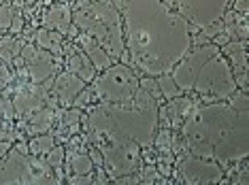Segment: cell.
Masks as SVG:
<instances>
[{"label": "cell", "mask_w": 249, "mask_h": 185, "mask_svg": "<svg viewBox=\"0 0 249 185\" xmlns=\"http://www.w3.org/2000/svg\"><path fill=\"white\" fill-rule=\"evenodd\" d=\"M113 4L122 15L126 55L145 77L168 75L192 49V30L173 2L120 0Z\"/></svg>", "instance_id": "1"}, {"label": "cell", "mask_w": 249, "mask_h": 185, "mask_svg": "<svg viewBox=\"0 0 249 185\" xmlns=\"http://www.w3.org/2000/svg\"><path fill=\"white\" fill-rule=\"evenodd\" d=\"M158 111L160 104L149 94L137 92L126 104H94L88 117L89 141L96 147L100 143L130 141L141 149L149 147L158 132Z\"/></svg>", "instance_id": "2"}, {"label": "cell", "mask_w": 249, "mask_h": 185, "mask_svg": "<svg viewBox=\"0 0 249 185\" xmlns=\"http://www.w3.org/2000/svg\"><path fill=\"white\" fill-rule=\"evenodd\" d=\"M243 109H247V92H236L228 102L196 106L181 126L188 153L213 160V147L230 132Z\"/></svg>", "instance_id": "3"}, {"label": "cell", "mask_w": 249, "mask_h": 185, "mask_svg": "<svg viewBox=\"0 0 249 185\" xmlns=\"http://www.w3.org/2000/svg\"><path fill=\"white\" fill-rule=\"evenodd\" d=\"M72 26L77 28V32L94 38L109 53L113 62L126 53L122 15L113 2H103V0L100 2H94V0L75 2Z\"/></svg>", "instance_id": "4"}, {"label": "cell", "mask_w": 249, "mask_h": 185, "mask_svg": "<svg viewBox=\"0 0 249 185\" xmlns=\"http://www.w3.org/2000/svg\"><path fill=\"white\" fill-rule=\"evenodd\" d=\"M92 87L100 104H126L139 92V72L128 64H113L96 77Z\"/></svg>", "instance_id": "5"}, {"label": "cell", "mask_w": 249, "mask_h": 185, "mask_svg": "<svg viewBox=\"0 0 249 185\" xmlns=\"http://www.w3.org/2000/svg\"><path fill=\"white\" fill-rule=\"evenodd\" d=\"M194 92L200 94V96L217 100V102H228V100L239 92L228 62L219 53L213 55L200 68V72H198V77L194 81Z\"/></svg>", "instance_id": "6"}, {"label": "cell", "mask_w": 249, "mask_h": 185, "mask_svg": "<svg viewBox=\"0 0 249 185\" xmlns=\"http://www.w3.org/2000/svg\"><path fill=\"white\" fill-rule=\"evenodd\" d=\"M100 155H103V168L107 170L113 181L126 175H134L141 168V147L130 141H122V143H100L98 147Z\"/></svg>", "instance_id": "7"}, {"label": "cell", "mask_w": 249, "mask_h": 185, "mask_svg": "<svg viewBox=\"0 0 249 185\" xmlns=\"http://www.w3.org/2000/svg\"><path fill=\"white\" fill-rule=\"evenodd\" d=\"M247 126H249V109H243L239 119L230 128V132L213 147V162L222 168L232 166L236 162H245L249 153L247 145Z\"/></svg>", "instance_id": "8"}, {"label": "cell", "mask_w": 249, "mask_h": 185, "mask_svg": "<svg viewBox=\"0 0 249 185\" xmlns=\"http://www.w3.org/2000/svg\"><path fill=\"white\" fill-rule=\"evenodd\" d=\"M175 11L188 21L190 30H205L213 26L215 21H222L224 13L228 11L226 0H183V2H173Z\"/></svg>", "instance_id": "9"}, {"label": "cell", "mask_w": 249, "mask_h": 185, "mask_svg": "<svg viewBox=\"0 0 249 185\" xmlns=\"http://www.w3.org/2000/svg\"><path fill=\"white\" fill-rule=\"evenodd\" d=\"M217 53H219V47H215L213 43H207V45H200V47H192L190 51L175 64V68L171 70V77H173L175 85L181 89V94L194 89V81H196L200 68Z\"/></svg>", "instance_id": "10"}, {"label": "cell", "mask_w": 249, "mask_h": 185, "mask_svg": "<svg viewBox=\"0 0 249 185\" xmlns=\"http://www.w3.org/2000/svg\"><path fill=\"white\" fill-rule=\"evenodd\" d=\"M179 177L188 185H213L219 183L224 177V168L215 164L213 160L196 158L192 153H181L179 155Z\"/></svg>", "instance_id": "11"}, {"label": "cell", "mask_w": 249, "mask_h": 185, "mask_svg": "<svg viewBox=\"0 0 249 185\" xmlns=\"http://www.w3.org/2000/svg\"><path fill=\"white\" fill-rule=\"evenodd\" d=\"M30 185V155L18 149H9L4 158H0V185Z\"/></svg>", "instance_id": "12"}, {"label": "cell", "mask_w": 249, "mask_h": 185, "mask_svg": "<svg viewBox=\"0 0 249 185\" xmlns=\"http://www.w3.org/2000/svg\"><path fill=\"white\" fill-rule=\"evenodd\" d=\"M64 53H66V64H69L71 75H75L77 79H81L86 85H92L94 79H96V68L92 66V62L81 53V49L71 41V43H64V47H62V55Z\"/></svg>", "instance_id": "13"}, {"label": "cell", "mask_w": 249, "mask_h": 185, "mask_svg": "<svg viewBox=\"0 0 249 185\" xmlns=\"http://www.w3.org/2000/svg\"><path fill=\"white\" fill-rule=\"evenodd\" d=\"M43 28L60 36H69L72 28V9L69 2H55L43 13Z\"/></svg>", "instance_id": "14"}, {"label": "cell", "mask_w": 249, "mask_h": 185, "mask_svg": "<svg viewBox=\"0 0 249 185\" xmlns=\"http://www.w3.org/2000/svg\"><path fill=\"white\" fill-rule=\"evenodd\" d=\"M58 64L60 62L55 60L52 53L38 49L35 60L26 66L28 77H30V83L32 85H43V83H47V81H53V77L58 75Z\"/></svg>", "instance_id": "15"}, {"label": "cell", "mask_w": 249, "mask_h": 185, "mask_svg": "<svg viewBox=\"0 0 249 185\" xmlns=\"http://www.w3.org/2000/svg\"><path fill=\"white\" fill-rule=\"evenodd\" d=\"M83 87H86V83H83L81 79H77L75 75H71L69 70L58 72V75L53 77V83H52L53 96L58 98L64 106H72L75 98L83 92Z\"/></svg>", "instance_id": "16"}, {"label": "cell", "mask_w": 249, "mask_h": 185, "mask_svg": "<svg viewBox=\"0 0 249 185\" xmlns=\"http://www.w3.org/2000/svg\"><path fill=\"white\" fill-rule=\"evenodd\" d=\"M72 43H75L77 47L81 49V53L86 55L89 62H92V66L96 68V72H105L109 66H113V60L109 58V53H107L105 49L94 41V38H89V36H86V34H81V32H79Z\"/></svg>", "instance_id": "17"}, {"label": "cell", "mask_w": 249, "mask_h": 185, "mask_svg": "<svg viewBox=\"0 0 249 185\" xmlns=\"http://www.w3.org/2000/svg\"><path fill=\"white\" fill-rule=\"evenodd\" d=\"M196 109L194 100L185 98V96H179L171 100L166 106H164V123L171 128H181L185 121V117H188L192 111Z\"/></svg>", "instance_id": "18"}, {"label": "cell", "mask_w": 249, "mask_h": 185, "mask_svg": "<svg viewBox=\"0 0 249 185\" xmlns=\"http://www.w3.org/2000/svg\"><path fill=\"white\" fill-rule=\"evenodd\" d=\"M53 121H55V111L49 109V106H43L41 111H36V113H32L28 117L26 130H28V134H32V136L47 134V132H52Z\"/></svg>", "instance_id": "19"}, {"label": "cell", "mask_w": 249, "mask_h": 185, "mask_svg": "<svg viewBox=\"0 0 249 185\" xmlns=\"http://www.w3.org/2000/svg\"><path fill=\"white\" fill-rule=\"evenodd\" d=\"M35 45L38 49H43V51L52 53L55 60H62V47H64V36L55 34V32H49L45 30V28H38V30L35 32Z\"/></svg>", "instance_id": "20"}, {"label": "cell", "mask_w": 249, "mask_h": 185, "mask_svg": "<svg viewBox=\"0 0 249 185\" xmlns=\"http://www.w3.org/2000/svg\"><path fill=\"white\" fill-rule=\"evenodd\" d=\"M66 162H69V168H71V177L92 175V170H94L92 160H89V155L83 153V151H71Z\"/></svg>", "instance_id": "21"}, {"label": "cell", "mask_w": 249, "mask_h": 185, "mask_svg": "<svg viewBox=\"0 0 249 185\" xmlns=\"http://www.w3.org/2000/svg\"><path fill=\"white\" fill-rule=\"evenodd\" d=\"M53 147H55V134L53 132L32 136L30 143H28V151H30L35 158H43V155H47Z\"/></svg>", "instance_id": "22"}, {"label": "cell", "mask_w": 249, "mask_h": 185, "mask_svg": "<svg viewBox=\"0 0 249 185\" xmlns=\"http://www.w3.org/2000/svg\"><path fill=\"white\" fill-rule=\"evenodd\" d=\"M79 126H81V111L79 109H71L64 111L60 117V136H75L79 132Z\"/></svg>", "instance_id": "23"}, {"label": "cell", "mask_w": 249, "mask_h": 185, "mask_svg": "<svg viewBox=\"0 0 249 185\" xmlns=\"http://www.w3.org/2000/svg\"><path fill=\"white\" fill-rule=\"evenodd\" d=\"M156 83H158V89H160L162 98L166 100V102H171V100L179 98V96H183V94H181V89H179L177 85H175V81H173L171 72H168V75H160V77H156Z\"/></svg>", "instance_id": "24"}, {"label": "cell", "mask_w": 249, "mask_h": 185, "mask_svg": "<svg viewBox=\"0 0 249 185\" xmlns=\"http://www.w3.org/2000/svg\"><path fill=\"white\" fill-rule=\"evenodd\" d=\"M24 45H26V41L24 38H19V36H2L0 38V51L9 53L11 58L15 60V58H19Z\"/></svg>", "instance_id": "25"}, {"label": "cell", "mask_w": 249, "mask_h": 185, "mask_svg": "<svg viewBox=\"0 0 249 185\" xmlns=\"http://www.w3.org/2000/svg\"><path fill=\"white\" fill-rule=\"evenodd\" d=\"M64 158H66V151H64V147L55 145V147L47 153V160H45V162H47L49 168H52L55 175H60V177H62V166H64Z\"/></svg>", "instance_id": "26"}, {"label": "cell", "mask_w": 249, "mask_h": 185, "mask_svg": "<svg viewBox=\"0 0 249 185\" xmlns=\"http://www.w3.org/2000/svg\"><path fill=\"white\" fill-rule=\"evenodd\" d=\"M15 13H18L15 2H0V32H9Z\"/></svg>", "instance_id": "27"}, {"label": "cell", "mask_w": 249, "mask_h": 185, "mask_svg": "<svg viewBox=\"0 0 249 185\" xmlns=\"http://www.w3.org/2000/svg\"><path fill=\"white\" fill-rule=\"evenodd\" d=\"M139 89L141 92H145V94H149L156 102H160L162 100V94H160V89H158V83H156V79H151V77H139Z\"/></svg>", "instance_id": "28"}, {"label": "cell", "mask_w": 249, "mask_h": 185, "mask_svg": "<svg viewBox=\"0 0 249 185\" xmlns=\"http://www.w3.org/2000/svg\"><path fill=\"white\" fill-rule=\"evenodd\" d=\"M94 100H96L94 87H92V85H86V87H83V92L75 98V102H72V106L81 111V109H88V106H92V104H94Z\"/></svg>", "instance_id": "29"}, {"label": "cell", "mask_w": 249, "mask_h": 185, "mask_svg": "<svg viewBox=\"0 0 249 185\" xmlns=\"http://www.w3.org/2000/svg\"><path fill=\"white\" fill-rule=\"evenodd\" d=\"M0 115H2V121L13 123V117H15L13 102H11L9 96H2V94H0Z\"/></svg>", "instance_id": "30"}, {"label": "cell", "mask_w": 249, "mask_h": 185, "mask_svg": "<svg viewBox=\"0 0 249 185\" xmlns=\"http://www.w3.org/2000/svg\"><path fill=\"white\" fill-rule=\"evenodd\" d=\"M171 141H173V132H171V128H162L160 134H158V138H154V143H156V147L158 149H171Z\"/></svg>", "instance_id": "31"}, {"label": "cell", "mask_w": 249, "mask_h": 185, "mask_svg": "<svg viewBox=\"0 0 249 185\" xmlns=\"http://www.w3.org/2000/svg\"><path fill=\"white\" fill-rule=\"evenodd\" d=\"M15 81V70H11L2 60H0V89H4L7 85Z\"/></svg>", "instance_id": "32"}, {"label": "cell", "mask_w": 249, "mask_h": 185, "mask_svg": "<svg viewBox=\"0 0 249 185\" xmlns=\"http://www.w3.org/2000/svg\"><path fill=\"white\" fill-rule=\"evenodd\" d=\"M24 30H26V19H24V15L18 11V13H15V17H13V21H11L9 32H11V36H19Z\"/></svg>", "instance_id": "33"}, {"label": "cell", "mask_w": 249, "mask_h": 185, "mask_svg": "<svg viewBox=\"0 0 249 185\" xmlns=\"http://www.w3.org/2000/svg\"><path fill=\"white\" fill-rule=\"evenodd\" d=\"M15 138V128L9 121H0V143H9Z\"/></svg>", "instance_id": "34"}, {"label": "cell", "mask_w": 249, "mask_h": 185, "mask_svg": "<svg viewBox=\"0 0 249 185\" xmlns=\"http://www.w3.org/2000/svg\"><path fill=\"white\" fill-rule=\"evenodd\" d=\"M139 175L134 172V175H126V177H120L113 181V185H139Z\"/></svg>", "instance_id": "35"}, {"label": "cell", "mask_w": 249, "mask_h": 185, "mask_svg": "<svg viewBox=\"0 0 249 185\" xmlns=\"http://www.w3.org/2000/svg\"><path fill=\"white\" fill-rule=\"evenodd\" d=\"M71 185H89L94 181V175H83V177H69Z\"/></svg>", "instance_id": "36"}, {"label": "cell", "mask_w": 249, "mask_h": 185, "mask_svg": "<svg viewBox=\"0 0 249 185\" xmlns=\"http://www.w3.org/2000/svg\"><path fill=\"white\" fill-rule=\"evenodd\" d=\"M232 185H247V168H245V162H243V166H241V172H239V177L234 179V183Z\"/></svg>", "instance_id": "37"}, {"label": "cell", "mask_w": 249, "mask_h": 185, "mask_svg": "<svg viewBox=\"0 0 249 185\" xmlns=\"http://www.w3.org/2000/svg\"><path fill=\"white\" fill-rule=\"evenodd\" d=\"M9 149H11L9 143H0V158H4V155L9 153Z\"/></svg>", "instance_id": "38"}, {"label": "cell", "mask_w": 249, "mask_h": 185, "mask_svg": "<svg viewBox=\"0 0 249 185\" xmlns=\"http://www.w3.org/2000/svg\"><path fill=\"white\" fill-rule=\"evenodd\" d=\"M0 121H2V115H0Z\"/></svg>", "instance_id": "39"}]
</instances>
